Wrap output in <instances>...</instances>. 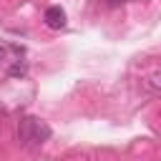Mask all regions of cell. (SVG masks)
Returning a JSON list of instances; mask_svg holds the SVG:
<instances>
[{
  "label": "cell",
  "mask_w": 161,
  "mask_h": 161,
  "mask_svg": "<svg viewBox=\"0 0 161 161\" xmlns=\"http://www.w3.org/2000/svg\"><path fill=\"white\" fill-rule=\"evenodd\" d=\"M8 50H13V45H8V43H3V40H0V63L8 58Z\"/></svg>",
  "instance_id": "cell-3"
},
{
  "label": "cell",
  "mask_w": 161,
  "mask_h": 161,
  "mask_svg": "<svg viewBox=\"0 0 161 161\" xmlns=\"http://www.w3.org/2000/svg\"><path fill=\"white\" fill-rule=\"evenodd\" d=\"M18 133L23 141H30V143H43L48 136H50V128L38 121V118H23L20 126H18Z\"/></svg>",
  "instance_id": "cell-1"
},
{
  "label": "cell",
  "mask_w": 161,
  "mask_h": 161,
  "mask_svg": "<svg viewBox=\"0 0 161 161\" xmlns=\"http://www.w3.org/2000/svg\"><path fill=\"white\" fill-rule=\"evenodd\" d=\"M43 20H45V25H48V28L60 30V28L65 25V13H63V8H60V5H50V8L45 10Z\"/></svg>",
  "instance_id": "cell-2"
},
{
  "label": "cell",
  "mask_w": 161,
  "mask_h": 161,
  "mask_svg": "<svg viewBox=\"0 0 161 161\" xmlns=\"http://www.w3.org/2000/svg\"><path fill=\"white\" fill-rule=\"evenodd\" d=\"M151 86L161 91V73H153V75H151Z\"/></svg>",
  "instance_id": "cell-4"
},
{
  "label": "cell",
  "mask_w": 161,
  "mask_h": 161,
  "mask_svg": "<svg viewBox=\"0 0 161 161\" xmlns=\"http://www.w3.org/2000/svg\"><path fill=\"white\" fill-rule=\"evenodd\" d=\"M108 3H111V5H123L126 0H108Z\"/></svg>",
  "instance_id": "cell-5"
}]
</instances>
